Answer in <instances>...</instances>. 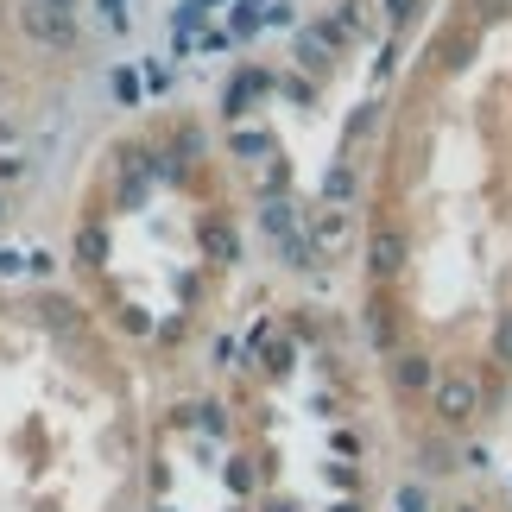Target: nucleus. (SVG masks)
<instances>
[{
    "instance_id": "obj_1",
    "label": "nucleus",
    "mask_w": 512,
    "mask_h": 512,
    "mask_svg": "<svg viewBox=\"0 0 512 512\" xmlns=\"http://www.w3.org/2000/svg\"><path fill=\"white\" fill-rule=\"evenodd\" d=\"M354 241L405 475L494 468L512 405V0H443L430 19Z\"/></svg>"
},
{
    "instance_id": "obj_2",
    "label": "nucleus",
    "mask_w": 512,
    "mask_h": 512,
    "mask_svg": "<svg viewBox=\"0 0 512 512\" xmlns=\"http://www.w3.org/2000/svg\"><path fill=\"white\" fill-rule=\"evenodd\" d=\"M152 399L140 361L76 298L0 310V512H146Z\"/></svg>"
},
{
    "instance_id": "obj_3",
    "label": "nucleus",
    "mask_w": 512,
    "mask_h": 512,
    "mask_svg": "<svg viewBox=\"0 0 512 512\" xmlns=\"http://www.w3.org/2000/svg\"><path fill=\"white\" fill-rule=\"evenodd\" d=\"M222 405L260 512H392L405 487L399 430L373 354L342 348L329 317H266L222 342Z\"/></svg>"
},
{
    "instance_id": "obj_4",
    "label": "nucleus",
    "mask_w": 512,
    "mask_h": 512,
    "mask_svg": "<svg viewBox=\"0 0 512 512\" xmlns=\"http://www.w3.org/2000/svg\"><path fill=\"white\" fill-rule=\"evenodd\" d=\"M146 512H260L247 456L234 443L222 386L152 399V494Z\"/></svg>"
},
{
    "instance_id": "obj_5",
    "label": "nucleus",
    "mask_w": 512,
    "mask_h": 512,
    "mask_svg": "<svg viewBox=\"0 0 512 512\" xmlns=\"http://www.w3.org/2000/svg\"><path fill=\"white\" fill-rule=\"evenodd\" d=\"M418 512H512V481L494 468H475V475L456 481H430Z\"/></svg>"
},
{
    "instance_id": "obj_6",
    "label": "nucleus",
    "mask_w": 512,
    "mask_h": 512,
    "mask_svg": "<svg viewBox=\"0 0 512 512\" xmlns=\"http://www.w3.org/2000/svg\"><path fill=\"white\" fill-rule=\"evenodd\" d=\"M500 443H506V456H512V405H506V430H500Z\"/></svg>"
}]
</instances>
